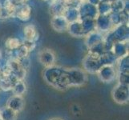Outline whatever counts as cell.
<instances>
[{"mask_svg":"<svg viewBox=\"0 0 129 120\" xmlns=\"http://www.w3.org/2000/svg\"><path fill=\"white\" fill-rule=\"evenodd\" d=\"M87 82V75L83 70L79 68H63L55 89L63 91L72 87H82L85 85Z\"/></svg>","mask_w":129,"mask_h":120,"instance_id":"obj_1","label":"cell"},{"mask_svg":"<svg viewBox=\"0 0 129 120\" xmlns=\"http://www.w3.org/2000/svg\"><path fill=\"white\" fill-rule=\"evenodd\" d=\"M2 77H3V70L1 67H0V78H1Z\"/></svg>","mask_w":129,"mask_h":120,"instance_id":"obj_15","label":"cell"},{"mask_svg":"<svg viewBox=\"0 0 129 120\" xmlns=\"http://www.w3.org/2000/svg\"><path fill=\"white\" fill-rule=\"evenodd\" d=\"M26 40L30 42H35L37 39V32L33 26H27L25 30Z\"/></svg>","mask_w":129,"mask_h":120,"instance_id":"obj_11","label":"cell"},{"mask_svg":"<svg viewBox=\"0 0 129 120\" xmlns=\"http://www.w3.org/2000/svg\"><path fill=\"white\" fill-rule=\"evenodd\" d=\"M39 60L45 67L55 66V56L51 51L48 49H43L39 54Z\"/></svg>","mask_w":129,"mask_h":120,"instance_id":"obj_7","label":"cell"},{"mask_svg":"<svg viewBox=\"0 0 129 120\" xmlns=\"http://www.w3.org/2000/svg\"><path fill=\"white\" fill-rule=\"evenodd\" d=\"M6 47L10 50H16L21 47V43L19 39L16 38H8L6 42Z\"/></svg>","mask_w":129,"mask_h":120,"instance_id":"obj_12","label":"cell"},{"mask_svg":"<svg viewBox=\"0 0 129 120\" xmlns=\"http://www.w3.org/2000/svg\"><path fill=\"white\" fill-rule=\"evenodd\" d=\"M49 120H63V119L59 118H50Z\"/></svg>","mask_w":129,"mask_h":120,"instance_id":"obj_14","label":"cell"},{"mask_svg":"<svg viewBox=\"0 0 129 120\" xmlns=\"http://www.w3.org/2000/svg\"><path fill=\"white\" fill-rule=\"evenodd\" d=\"M24 105H25V102L23 96L13 95L7 100L6 106H7L8 108H10L15 113L19 114L23 110Z\"/></svg>","mask_w":129,"mask_h":120,"instance_id":"obj_6","label":"cell"},{"mask_svg":"<svg viewBox=\"0 0 129 120\" xmlns=\"http://www.w3.org/2000/svg\"><path fill=\"white\" fill-rule=\"evenodd\" d=\"M112 97L115 103L119 105H126L129 100L128 86L117 83L112 91Z\"/></svg>","mask_w":129,"mask_h":120,"instance_id":"obj_2","label":"cell"},{"mask_svg":"<svg viewBox=\"0 0 129 120\" xmlns=\"http://www.w3.org/2000/svg\"><path fill=\"white\" fill-rule=\"evenodd\" d=\"M100 80L104 83H110L116 79V70L112 65L102 66L96 73Z\"/></svg>","mask_w":129,"mask_h":120,"instance_id":"obj_4","label":"cell"},{"mask_svg":"<svg viewBox=\"0 0 129 120\" xmlns=\"http://www.w3.org/2000/svg\"><path fill=\"white\" fill-rule=\"evenodd\" d=\"M26 91V83H24L23 80L17 81L14 84V86H13V87L11 89L13 95H19V96H23L25 94Z\"/></svg>","mask_w":129,"mask_h":120,"instance_id":"obj_10","label":"cell"},{"mask_svg":"<svg viewBox=\"0 0 129 120\" xmlns=\"http://www.w3.org/2000/svg\"><path fill=\"white\" fill-rule=\"evenodd\" d=\"M63 70V68L60 66H52L50 67H47L43 72V78L47 84L56 88L57 83L59 82L60 75Z\"/></svg>","mask_w":129,"mask_h":120,"instance_id":"obj_3","label":"cell"},{"mask_svg":"<svg viewBox=\"0 0 129 120\" xmlns=\"http://www.w3.org/2000/svg\"><path fill=\"white\" fill-rule=\"evenodd\" d=\"M102 66L100 58L89 55L83 62V68L87 72L90 74H96Z\"/></svg>","mask_w":129,"mask_h":120,"instance_id":"obj_5","label":"cell"},{"mask_svg":"<svg viewBox=\"0 0 129 120\" xmlns=\"http://www.w3.org/2000/svg\"><path fill=\"white\" fill-rule=\"evenodd\" d=\"M18 114L12 110L4 106L0 109V120H16Z\"/></svg>","mask_w":129,"mask_h":120,"instance_id":"obj_9","label":"cell"},{"mask_svg":"<svg viewBox=\"0 0 129 120\" xmlns=\"http://www.w3.org/2000/svg\"><path fill=\"white\" fill-rule=\"evenodd\" d=\"M116 78L118 79V83L123 84V85H127L128 86V80L129 76L128 74L126 73H118Z\"/></svg>","mask_w":129,"mask_h":120,"instance_id":"obj_13","label":"cell"},{"mask_svg":"<svg viewBox=\"0 0 129 120\" xmlns=\"http://www.w3.org/2000/svg\"><path fill=\"white\" fill-rule=\"evenodd\" d=\"M0 58H1V53H0Z\"/></svg>","mask_w":129,"mask_h":120,"instance_id":"obj_16","label":"cell"},{"mask_svg":"<svg viewBox=\"0 0 129 120\" xmlns=\"http://www.w3.org/2000/svg\"><path fill=\"white\" fill-rule=\"evenodd\" d=\"M17 82V79L12 74L11 77H2L0 78V90L4 91H11V89L14 86V84Z\"/></svg>","mask_w":129,"mask_h":120,"instance_id":"obj_8","label":"cell"}]
</instances>
